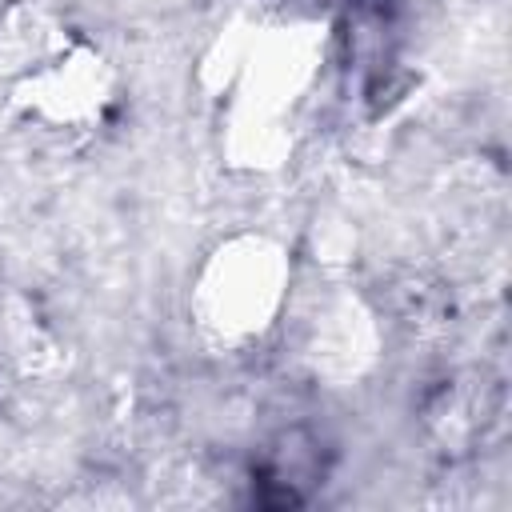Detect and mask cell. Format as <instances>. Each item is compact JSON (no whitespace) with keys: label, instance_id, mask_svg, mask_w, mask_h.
Returning a JSON list of instances; mask_svg holds the SVG:
<instances>
[{"label":"cell","instance_id":"1","mask_svg":"<svg viewBox=\"0 0 512 512\" xmlns=\"http://www.w3.org/2000/svg\"><path fill=\"white\" fill-rule=\"evenodd\" d=\"M288 264L264 236L220 248L200 276V324L224 344L260 340L284 308Z\"/></svg>","mask_w":512,"mask_h":512}]
</instances>
